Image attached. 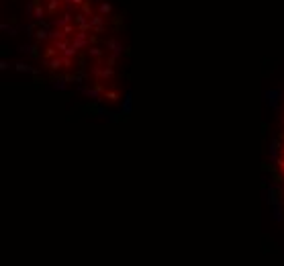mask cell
Segmentation results:
<instances>
[{
    "label": "cell",
    "mask_w": 284,
    "mask_h": 266,
    "mask_svg": "<svg viewBox=\"0 0 284 266\" xmlns=\"http://www.w3.org/2000/svg\"><path fill=\"white\" fill-rule=\"evenodd\" d=\"M282 168H284V160H282Z\"/></svg>",
    "instance_id": "6da1fadb"
}]
</instances>
